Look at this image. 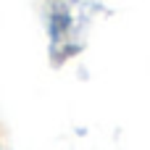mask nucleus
Returning <instances> with one entry per match:
<instances>
[{"label":"nucleus","instance_id":"obj_1","mask_svg":"<svg viewBox=\"0 0 150 150\" xmlns=\"http://www.w3.org/2000/svg\"><path fill=\"white\" fill-rule=\"evenodd\" d=\"M100 8L103 0H45L42 16L50 58L55 63H66L69 58L82 53L92 18Z\"/></svg>","mask_w":150,"mask_h":150},{"label":"nucleus","instance_id":"obj_2","mask_svg":"<svg viewBox=\"0 0 150 150\" xmlns=\"http://www.w3.org/2000/svg\"><path fill=\"white\" fill-rule=\"evenodd\" d=\"M0 150H3V145H0Z\"/></svg>","mask_w":150,"mask_h":150}]
</instances>
